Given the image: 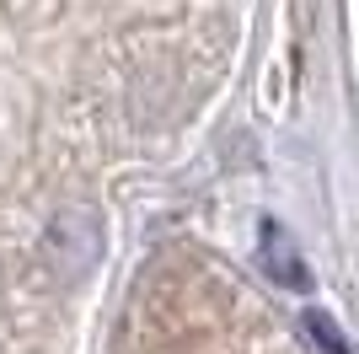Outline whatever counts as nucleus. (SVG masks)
<instances>
[{
    "label": "nucleus",
    "mask_w": 359,
    "mask_h": 354,
    "mask_svg": "<svg viewBox=\"0 0 359 354\" xmlns=\"http://www.w3.org/2000/svg\"><path fill=\"white\" fill-rule=\"evenodd\" d=\"M257 263H263V274H269L273 284H285V290H311L306 258H300V247L290 242L285 225L263 221V231H257Z\"/></svg>",
    "instance_id": "nucleus-1"
},
{
    "label": "nucleus",
    "mask_w": 359,
    "mask_h": 354,
    "mask_svg": "<svg viewBox=\"0 0 359 354\" xmlns=\"http://www.w3.org/2000/svg\"><path fill=\"white\" fill-rule=\"evenodd\" d=\"M306 339L316 343V349L322 354H348V343H344V333H338V322H332V317H322V311H306Z\"/></svg>",
    "instance_id": "nucleus-2"
}]
</instances>
